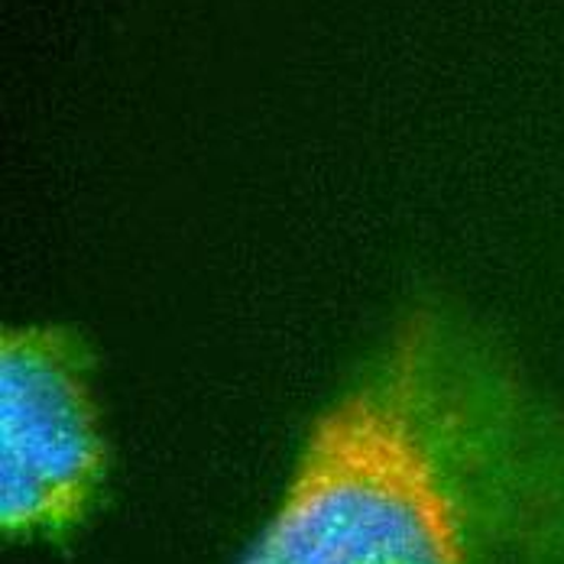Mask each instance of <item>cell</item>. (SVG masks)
<instances>
[{
	"mask_svg": "<svg viewBox=\"0 0 564 564\" xmlns=\"http://www.w3.org/2000/svg\"><path fill=\"white\" fill-rule=\"evenodd\" d=\"M243 564H564V419L470 312L419 292L312 425Z\"/></svg>",
	"mask_w": 564,
	"mask_h": 564,
	"instance_id": "obj_1",
	"label": "cell"
},
{
	"mask_svg": "<svg viewBox=\"0 0 564 564\" xmlns=\"http://www.w3.org/2000/svg\"><path fill=\"white\" fill-rule=\"evenodd\" d=\"M95 350L58 322L0 338V522L13 542H62L95 509L108 448L91 393Z\"/></svg>",
	"mask_w": 564,
	"mask_h": 564,
	"instance_id": "obj_2",
	"label": "cell"
}]
</instances>
